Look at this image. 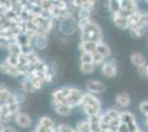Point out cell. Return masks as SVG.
Masks as SVG:
<instances>
[{"mask_svg":"<svg viewBox=\"0 0 148 132\" xmlns=\"http://www.w3.org/2000/svg\"><path fill=\"white\" fill-rule=\"evenodd\" d=\"M0 132H17V130L14 128H12V127H5V128L1 129Z\"/></svg>","mask_w":148,"mask_h":132,"instance_id":"cell-37","label":"cell"},{"mask_svg":"<svg viewBox=\"0 0 148 132\" xmlns=\"http://www.w3.org/2000/svg\"><path fill=\"white\" fill-rule=\"evenodd\" d=\"M139 110H140V112L145 114V117L147 116L148 114V100L142 101V102L139 104Z\"/></svg>","mask_w":148,"mask_h":132,"instance_id":"cell-35","label":"cell"},{"mask_svg":"<svg viewBox=\"0 0 148 132\" xmlns=\"http://www.w3.org/2000/svg\"><path fill=\"white\" fill-rule=\"evenodd\" d=\"M75 130L77 132H93L92 126H91V123H90L88 120L79 121L76 127H75Z\"/></svg>","mask_w":148,"mask_h":132,"instance_id":"cell-20","label":"cell"},{"mask_svg":"<svg viewBox=\"0 0 148 132\" xmlns=\"http://www.w3.org/2000/svg\"><path fill=\"white\" fill-rule=\"evenodd\" d=\"M119 118H121V121H122V122L126 123L127 126L130 127V129L132 132H135L136 130L139 129V127H138L137 122H136L135 116L132 112H130V111H121Z\"/></svg>","mask_w":148,"mask_h":132,"instance_id":"cell-6","label":"cell"},{"mask_svg":"<svg viewBox=\"0 0 148 132\" xmlns=\"http://www.w3.org/2000/svg\"><path fill=\"white\" fill-rule=\"evenodd\" d=\"M52 5L56 7V8H59V9H62V10H66L68 9V2L66 1H52Z\"/></svg>","mask_w":148,"mask_h":132,"instance_id":"cell-34","label":"cell"},{"mask_svg":"<svg viewBox=\"0 0 148 132\" xmlns=\"http://www.w3.org/2000/svg\"><path fill=\"white\" fill-rule=\"evenodd\" d=\"M113 22L116 28L121 29V30H126V29H130V22H128V19L125 18V17H122L119 14H113Z\"/></svg>","mask_w":148,"mask_h":132,"instance_id":"cell-12","label":"cell"},{"mask_svg":"<svg viewBox=\"0 0 148 132\" xmlns=\"http://www.w3.org/2000/svg\"><path fill=\"white\" fill-rule=\"evenodd\" d=\"M96 52L99 53V54H102L105 58H110L111 53H112L111 49H110L105 43H103V42H101V43L97 44V50H96Z\"/></svg>","mask_w":148,"mask_h":132,"instance_id":"cell-22","label":"cell"},{"mask_svg":"<svg viewBox=\"0 0 148 132\" xmlns=\"http://www.w3.org/2000/svg\"><path fill=\"white\" fill-rule=\"evenodd\" d=\"M95 66L94 64H81L80 65V70L83 74H92L95 70Z\"/></svg>","mask_w":148,"mask_h":132,"instance_id":"cell-26","label":"cell"},{"mask_svg":"<svg viewBox=\"0 0 148 132\" xmlns=\"http://www.w3.org/2000/svg\"><path fill=\"white\" fill-rule=\"evenodd\" d=\"M32 132H58L56 131V128H44L37 125V127L34 128V130Z\"/></svg>","mask_w":148,"mask_h":132,"instance_id":"cell-33","label":"cell"},{"mask_svg":"<svg viewBox=\"0 0 148 132\" xmlns=\"http://www.w3.org/2000/svg\"><path fill=\"white\" fill-rule=\"evenodd\" d=\"M91 12L92 10L90 9H85V8H81L77 11V17H79V20H86L90 19L91 17Z\"/></svg>","mask_w":148,"mask_h":132,"instance_id":"cell-27","label":"cell"},{"mask_svg":"<svg viewBox=\"0 0 148 132\" xmlns=\"http://www.w3.org/2000/svg\"><path fill=\"white\" fill-rule=\"evenodd\" d=\"M79 28V24L77 22L74 20V18H69V19H64L61 20V22L59 23V29L60 31L63 33V34H72L75 32V30Z\"/></svg>","mask_w":148,"mask_h":132,"instance_id":"cell-4","label":"cell"},{"mask_svg":"<svg viewBox=\"0 0 148 132\" xmlns=\"http://www.w3.org/2000/svg\"><path fill=\"white\" fill-rule=\"evenodd\" d=\"M0 101H1V105L17 104L14 98V93H10L5 86H1V89H0Z\"/></svg>","mask_w":148,"mask_h":132,"instance_id":"cell-8","label":"cell"},{"mask_svg":"<svg viewBox=\"0 0 148 132\" xmlns=\"http://www.w3.org/2000/svg\"><path fill=\"white\" fill-rule=\"evenodd\" d=\"M83 106H88V107H102V106H101V101H99V98L95 97L93 94H90V93H85V94H84L82 107H83Z\"/></svg>","mask_w":148,"mask_h":132,"instance_id":"cell-11","label":"cell"},{"mask_svg":"<svg viewBox=\"0 0 148 132\" xmlns=\"http://www.w3.org/2000/svg\"><path fill=\"white\" fill-rule=\"evenodd\" d=\"M147 78H148V65H147Z\"/></svg>","mask_w":148,"mask_h":132,"instance_id":"cell-39","label":"cell"},{"mask_svg":"<svg viewBox=\"0 0 148 132\" xmlns=\"http://www.w3.org/2000/svg\"><path fill=\"white\" fill-rule=\"evenodd\" d=\"M14 121L17 123V126L22 128V129H27L30 128L32 125V120H31L30 116L25 112H19L18 114L14 116Z\"/></svg>","mask_w":148,"mask_h":132,"instance_id":"cell-9","label":"cell"},{"mask_svg":"<svg viewBox=\"0 0 148 132\" xmlns=\"http://www.w3.org/2000/svg\"><path fill=\"white\" fill-rule=\"evenodd\" d=\"M137 72H138V74L142 76V77H147V65H144V66L138 67Z\"/></svg>","mask_w":148,"mask_h":132,"instance_id":"cell-36","label":"cell"},{"mask_svg":"<svg viewBox=\"0 0 148 132\" xmlns=\"http://www.w3.org/2000/svg\"><path fill=\"white\" fill-rule=\"evenodd\" d=\"M58 132H75V129H73L71 126H69L66 123H61L56 128Z\"/></svg>","mask_w":148,"mask_h":132,"instance_id":"cell-32","label":"cell"},{"mask_svg":"<svg viewBox=\"0 0 148 132\" xmlns=\"http://www.w3.org/2000/svg\"><path fill=\"white\" fill-rule=\"evenodd\" d=\"M85 88H86L87 93L90 94H102L106 90V86L103 82H99V81H87L85 83Z\"/></svg>","mask_w":148,"mask_h":132,"instance_id":"cell-7","label":"cell"},{"mask_svg":"<svg viewBox=\"0 0 148 132\" xmlns=\"http://www.w3.org/2000/svg\"><path fill=\"white\" fill-rule=\"evenodd\" d=\"M106 60H107V58H105L102 54H99V53H97V52H95V53L93 54V64H94V65L103 64Z\"/></svg>","mask_w":148,"mask_h":132,"instance_id":"cell-31","label":"cell"},{"mask_svg":"<svg viewBox=\"0 0 148 132\" xmlns=\"http://www.w3.org/2000/svg\"><path fill=\"white\" fill-rule=\"evenodd\" d=\"M108 9L112 14H118L122 10L121 0H111L108 1Z\"/></svg>","mask_w":148,"mask_h":132,"instance_id":"cell-21","label":"cell"},{"mask_svg":"<svg viewBox=\"0 0 148 132\" xmlns=\"http://www.w3.org/2000/svg\"><path fill=\"white\" fill-rule=\"evenodd\" d=\"M101 72L107 78H113L117 74V63L114 58H107L104 63L102 64Z\"/></svg>","mask_w":148,"mask_h":132,"instance_id":"cell-2","label":"cell"},{"mask_svg":"<svg viewBox=\"0 0 148 132\" xmlns=\"http://www.w3.org/2000/svg\"><path fill=\"white\" fill-rule=\"evenodd\" d=\"M52 106H53V109L56 110V112L62 117L70 116L73 110V107H71L69 104H52Z\"/></svg>","mask_w":148,"mask_h":132,"instance_id":"cell-10","label":"cell"},{"mask_svg":"<svg viewBox=\"0 0 148 132\" xmlns=\"http://www.w3.org/2000/svg\"><path fill=\"white\" fill-rule=\"evenodd\" d=\"M135 132H144V131H143L142 129H138V130H136V131H135Z\"/></svg>","mask_w":148,"mask_h":132,"instance_id":"cell-38","label":"cell"},{"mask_svg":"<svg viewBox=\"0 0 148 132\" xmlns=\"http://www.w3.org/2000/svg\"><path fill=\"white\" fill-rule=\"evenodd\" d=\"M130 31L133 37L140 38V37L144 35V33H145V28L144 26H130Z\"/></svg>","mask_w":148,"mask_h":132,"instance_id":"cell-25","label":"cell"},{"mask_svg":"<svg viewBox=\"0 0 148 132\" xmlns=\"http://www.w3.org/2000/svg\"><path fill=\"white\" fill-rule=\"evenodd\" d=\"M21 89L25 93H34V91H37V89H36V87H34V85H33V83H32L29 76L23 77V79L21 82Z\"/></svg>","mask_w":148,"mask_h":132,"instance_id":"cell-17","label":"cell"},{"mask_svg":"<svg viewBox=\"0 0 148 132\" xmlns=\"http://www.w3.org/2000/svg\"><path fill=\"white\" fill-rule=\"evenodd\" d=\"M103 40V32L97 23L91 21L87 26L81 31V42L93 41L96 43H101Z\"/></svg>","mask_w":148,"mask_h":132,"instance_id":"cell-1","label":"cell"},{"mask_svg":"<svg viewBox=\"0 0 148 132\" xmlns=\"http://www.w3.org/2000/svg\"><path fill=\"white\" fill-rule=\"evenodd\" d=\"M33 46L38 50H44L48 46V38L45 34H37L33 39Z\"/></svg>","mask_w":148,"mask_h":132,"instance_id":"cell-14","label":"cell"},{"mask_svg":"<svg viewBox=\"0 0 148 132\" xmlns=\"http://www.w3.org/2000/svg\"><path fill=\"white\" fill-rule=\"evenodd\" d=\"M29 77H30V79L32 81V83H33V85H34V87H36V89H40V88L42 87V85H43V79L41 78V77H39V76H36V75H32V74H30L29 75Z\"/></svg>","mask_w":148,"mask_h":132,"instance_id":"cell-28","label":"cell"},{"mask_svg":"<svg viewBox=\"0 0 148 132\" xmlns=\"http://www.w3.org/2000/svg\"><path fill=\"white\" fill-rule=\"evenodd\" d=\"M14 98H16V102L18 105H20V104L25 102V99H27V93L21 89V90H19L17 93H14Z\"/></svg>","mask_w":148,"mask_h":132,"instance_id":"cell-29","label":"cell"},{"mask_svg":"<svg viewBox=\"0 0 148 132\" xmlns=\"http://www.w3.org/2000/svg\"><path fill=\"white\" fill-rule=\"evenodd\" d=\"M81 64H93V54L82 53L80 56Z\"/></svg>","mask_w":148,"mask_h":132,"instance_id":"cell-30","label":"cell"},{"mask_svg":"<svg viewBox=\"0 0 148 132\" xmlns=\"http://www.w3.org/2000/svg\"><path fill=\"white\" fill-rule=\"evenodd\" d=\"M97 44L96 42L93 41H86V42H81L79 45V49L82 51V53H90L94 54L97 50Z\"/></svg>","mask_w":148,"mask_h":132,"instance_id":"cell-13","label":"cell"},{"mask_svg":"<svg viewBox=\"0 0 148 132\" xmlns=\"http://www.w3.org/2000/svg\"><path fill=\"white\" fill-rule=\"evenodd\" d=\"M130 62H132L133 65H135L136 67L138 68V67H140V66L146 65V58H145V56L143 55L142 53L136 52V53H133V54L130 55Z\"/></svg>","mask_w":148,"mask_h":132,"instance_id":"cell-16","label":"cell"},{"mask_svg":"<svg viewBox=\"0 0 148 132\" xmlns=\"http://www.w3.org/2000/svg\"><path fill=\"white\" fill-rule=\"evenodd\" d=\"M1 72L5 73L6 75L11 76V77H19V76H21L20 70H19L18 67L10 66V65H8L6 62H3V63L1 64Z\"/></svg>","mask_w":148,"mask_h":132,"instance_id":"cell-15","label":"cell"},{"mask_svg":"<svg viewBox=\"0 0 148 132\" xmlns=\"http://www.w3.org/2000/svg\"><path fill=\"white\" fill-rule=\"evenodd\" d=\"M6 49L8 50L9 54H14V55H20L22 53V46L18 42H9L5 44Z\"/></svg>","mask_w":148,"mask_h":132,"instance_id":"cell-18","label":"cell"},{"mask_svg":"<svg viewBox=\"0 0 148 132\" xmlns=\"http://www.w3.org/2000/svg\"><path fill=\"white\" fill-rule=\"evenodd\" d=\"M84 94L82 90H80L79 88H73L69 95L68 97V102L71 107H77V106H82V102H83V98H84Z\"/></svg>","mask_w":148,"mask_h":132,"instance_id":"cell-5","label":"cell"},{"mask_svg":"<svg viewBox=\"0 0 148 132\" xmlns=\"http://www.w3.org/2000/svg\"><path fill=\"white\" fill-rule=\"evenodd\" d=\"M116 104L121 107H127L130 105V97L127 93H119L116 96Z\"/></svg>","mask_w":148,"mask_h":132,"instance_id":"cell-19","label":"cell"},{"mask_svg":"<svg viewBox=\"0 0 148 132\" xmlns=\"http://www.w3.org/2000/svg\"><path fill=\"white\" fill-rule=\"evenodd\" d=\"M8 65L13 66V67H18L19 66V55H14V54H9L7 58L5 60Z\"/></svg>","mask_w":148,"mask_h":132,"instance_id":"cell-24","label":"cell"},{"mask_svg":"<svg viewBox=\"0 0 148 132\" xmlns=\"http://www.w3.org/2000/svg\"><path fill=\"white\" fill-rule=\"evenodd\" d=\"M72 90V87H61L52 93V104H68V97Z\"/></svg>","mask_w":148,"mask_h":132,"instance_id":"cell-3","label":"cell"},{"mask_svg":"<svg viewBox=\"0 0 148 132\" xmlns=\"http://www.w3.org/2000/svg\"><path fill=\"white\" fill-rule=\"evenodd\" d=\"M39 126L44 127V128H56L54 127V121L51 119L50 117H47V116H43L41 117L40 120H39Z\"/></svg>","mask_w":148,"mask_h":132,"instance_id":"cell-23","label":"cell"}]
</instances>
